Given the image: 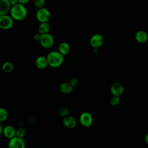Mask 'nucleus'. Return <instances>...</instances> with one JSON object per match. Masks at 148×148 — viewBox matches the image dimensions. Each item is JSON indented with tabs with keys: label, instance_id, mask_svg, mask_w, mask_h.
Here are the masks:
<instances>
[{
	"label": "nucleus",
	"instance_id": "f257e3e1",
	"mask_svg": "<svg viewBox=\"0 0 148 148\" xmlns=\"http://www.w3.org/2000/svg\"><path fill=\"white\" fill-rule=\"evenodd\" d=\"M10 16L13 20H24L28 15V11L24 5L17 3L12 6L9 11Z\"/></svg>",
	"mask_w": 148,
	"mask_h": 148
},
{
	"label": "nucleus",
	"instance_id": "f03ea898",
	"mask_svg": "<svg viewBox=\"0 0 148 148\" xmlns=\"http://www.w3.org/2000/svg\"><path fill=\"white\" fill-rule=\"evenodd\" d=\"M48 65L53 68L60 67L64 62V56L58 51H51L46 56Z\"/></svg>",
	"mask_w": 148,
	"mask_h": 148
},
{
	"label": "nucleus",
	"instance_id": "7ed1b4c3",
	"mask_svg": "<svg viewBox=\"0 0 148 148\" xmlns=\"http://www.w3.org/2000/svg\"><path fill=\"white\" fill-rule=\"evenodd\" d=\"M36 17L40 23L48 22L51 17V13L49 9L43 7L37 10Z\"/></svg>",
	"mask_w": 148,
	"mask_h": 148
},
{
	"label": "nucleus",
	"instance_id": "20e7f679",
	"mask_svg": "<svg viewBox=\"0 0 148 148\" xmlns=\"http://www.w3.org/2000/svg\"><path fill=\"white\" fill-rule=\"evenodd\" d=\"M39 42L43 48L50 49L53 46L54 40L53 36L50 34L47 33L41 34Z\"/></svg>",
	"mask_w": 148,
	"mask_h": 148
},
{
	"label": "nucleus",
	"instance_id": "39448f33",
	"mask_svg": "<svg viewBox=\"0 0 148 148\" xmlns=\"http://www.w3.org/2000/svg\"><path fill=\"white\" fill-rule=\"evenodd\" d=\"M14 24V20L8 14L0 15V29L8 30L10 29Z\"/></svg>",
	"mask_w": 148,
	"mask_h": 148
},
{
	"label": "nucleus",
	"instance_id": "423d86ee",
	"mask_svg": "<svg viewBox=\"0 0 148 148\" xmlns=\"http://www.w3.org/2000/svg\"><path fill=\"white\" fill-rule=\"evenodd\" d=\"M79 122L80 124L84 127L88 128L91 127L93 123L92 115L88 112L82 113L79 116Z\"/></svg>",
	"mask_w": 148,
	"mask_h": 148
},
{
	"label": "nucleus",
	"instance_id": "0eeeda50",
	"mask_svg": "<svg viewBox=\"0 0 148 148\" xmlns=\"http://www.w3.org/2000/svg\"><path fill=\"white\" fill-rule=\"evenodd\" d=\"M103 38L102 35L99 34H95L93 35L90 39V46L93 49H98L103 43Z\"/></svg>",
	"mask_w": 148,
	"mask_h": 148
},
{
	"label": "nucleus",
	"instance_id": "6e6552de",
	"mask_svg": "<svg viewBox=\"0 0 148 148\" xmlns=\"http://www.w3.org/2000/svg\"><path fill=\"white\" fill-rule=\"evenodd\" d=\"M8 148H25V143L23 138L14 136L9 139Z\"/></svg>",
	"mask_w": 148,
	"mask_h": 148
},
{
	"label": "nucleus",
	"instance_id": "1a4fd4ad",
	"mask_svg": "<svg viewBox=\"0 0 148 148\" xmlns=\"http://www.w3.org/2000/svg\"><path fill=\"white\" fill-rule=\"evenodd\" d=\"M110 91L112 96L120 97L124 92V87L121 83L119 82H114L111 85Z\"/></svg>",
	"mask_w": 148,
	"mask_h": 148
},
{
	"label": "nucleus",
	"instance_id": "9d476101",
	"mask_svg": "<svg viewBox=\"0 0 148 148\" xmlns=\"http://www.w3.org/2000/svg\"><path fill=\"white\" fill-rule=\"evenodd\" d=\"M63 125L68 129H73L77 125V120L72 116L68 115V116L63 118L62 120Z\"/></svg>",
	"mask_w": 148,
	"mask_h": 148
},
{
	"label": "nucleus",
	"instance_id": "9b49d317",
	"mask_svg": "<svg viewBox=\"0 0 148 148\" xmlns=\"http://www.w3.org/2000/svg\"><path fill=\"white\" fill-rule=\"evenodd\" d=\"M2 134L5 138L10 139L16 136V129L12 125H6L3 128Z\"/></svg>",
	"mask_w": 148,
	"mask_h": 148
},
{
	"label": "nucleus",
	"instance_id": "f8f14e48",
	"mask_svg": "<svg viewBox=\"0 0 148 148\" xmlns=\"http://www.w3.org/2000/svg\"><path fill=\"white\" fill-rule=\"evenodd\" d=\"M136 40L139 43H144L147 41L148 35L143 30L138 31L135 35Z\"/></svg>",
	"mask_w": 148,
	"mask_h": 148
},
{
	"label": "nucleus",
	"instance_id": "ddd939ff",
	"mask_svg": "<svg viewBox=\"0 0 148 148\" xmlns=\"http://www.w3.org/2000/svg\"><path fill=\"white\" fill-rule=\"evenodd\" d=\"M11 5L9 0H0V15L8 14Z\"/></svg>",
	"mask_w": 148,
	"mask_h": 148
},
{
	"label": "nucleus",
	"instance_id": "4468645a",
	"mask_svg": "<svg viewBox=\"0 0 148 148\" xmlns=\"http://www.w3.org/2000/svg\"><path fill=\"white\" fill-rule=\"evenodd\" d=\"M35 65L39 69H44L47 66V61L46 57L45 56H39L35 60Z\"/></svg>",
	"mask_w": 148,
	"mask_h": 148
},
{
	"label": "nucleus",
	"instance_id": "2eb2a0df",
	"mask_svg": "<svg viewBox=\"0 0 148 148\" xmlns=\"http://www.w3.org/2000/svg\"><path fill=\"white\" fill-rule=\"evenodd\" d=\"M73 87L68 82L62 83L59 87V90L64 94H71L73 91Z\"/></svg>",
	"mask_w": 148,
	"mask_h": 148
},
{
	"label": "nucleus",
	"instance_id": "dca6fc26",
	"mask_svg": "<svg viewBox=\"0 0 148 148\" xmlns=\"http://www.w3.org/2000/svg\"><path fill=\"white\" fill-rule=\"evenodd\" d=\"M58 52L62 56L67 55L71 50V46L69 44L66 42H62L60 43L58 46Z\"/></svg>",
	"mask_w": 148,
	"mask_h": 148
},
{
	"label": "nucleus",
	"instance_id": "f3484780",
	"mask_svg": "<svg viewBox=\"0 0 148 148\" xmlns=\"http://www.w3.org/2000/svg\"><path fill=\"white\" fill-rule=\"evenodd\" d=\"M50 29H51V26L48 22L40 23L38 27V32H39V34H40V35L47 34L50 31Z\"/></svg>",
	"mask_w": 148,
	"mask_h": 148
},
{
	"label": "nucleus",
	"instance_id": "a211bd4d",
	"mask_svg": "<svg viewBox=\"0 0 148 148\" xmlns=\"http://www.w3.org/2000/svg\"><path fill=\"white\" fill-rule=\"evenodd\" d=\"M2 70L8 73H11L14 70V66L12 63L9 61L4 62L2 65Z\"/></svg>",
	"mask_w": 148,
	"mask_h": 148
},
{
	"label": "nucleus",
	"instance_id": "6ab92c4d",
	"mask_svg": "<svg viewBox=\"0 0 148 148\" xmlns=\"http://www.w3.org/2000/svg\"><path fill=\"white\" fill-rule=\"evenodd\" d=\"M8 117V112L7 110L3 108L0 107V123L3 122Z\"/></svg>",
	"mask_w": 148,
	"mask_h": 148
},
{
	"label": "nucleus",
	"instance_id": "aec40b11",
	"mask_svg": "<svg viewBox=\"0 0 148 148\" xmlns=\"http://www.w3.org/2000/svg\"><path fill=\"white\" fill-rule=\"evenodd\" d=\"M26 134L25 130L23 127H18L16 129V136L18 138H23L25 136Z\"/></svg>",
	"mask_w": 148,
	"mask_h": 148
},
{
	"label": "nucleus",
	"instance_id": "412c9836",
	"mask_svg": "<svg viewBox=\"0 0 148 148\" xmlns=\"http://www.w3.org/2000/svg\"><path fill=\"white\" fill-rule=\"evenodd\" d=\"M110 104L113 106H116L120 103V98L119 97L112 96L109 101Z\"/></svg>",
	"mask_w": 148,
	"mask_h": 148
},
{
	"label": "nucleus",
	"instance_id": "4be33fe9",
	"mask_svg": "<svg viewBox=\"0 0 148 148\" xmlns=\"http://www.w3.org/2000/svg\"><path fill=\"white\" fill-rule=\"evenodd\" d=\"M59 114L62 118H64L69 115V111L66 108H62L59 110Z\"/></svg>",
	"mask_w": 148,
	"mask_h": 148
},
{
	"label": "nucleus",
	"instance_id": "5701e85b",
	"mask_svg": "<svg viewBox=\"0 0 148 148\" xmlns=\"http://www.w3.org/2000/svg\"><path fill=\"white\" fill-rule=\"evenodd\" d=\"M35 6L38 8H42L45 5V0H34Z\"/></svg>",
	"mask_w": 148,
	"mask_h": 148
},
{
	"label": "nucleus",
	"instance_id": "b1692460",
	"mask_svg": "<svg viewBox=\"0 0 148 148\" xmlns=\"http://www.w3.org/2000/svg\"><path fill=\"white\" fill-rule=\"evenodd\" d=\"M79 80L77 79V78H76V77H73V78H72L71 79V80H70V82H69V84L73 87H76V86H77V85H78V84H79Z\"/></svg>",
	"mask_w": 148,
	"mask_h": 148
},
{
	"label": "nucleus",
	"instance_id": "393cba45",
	"mask_svg": "<svg viewBox=\"0 0 148 148\" xmlns=\"http://www.w3.org/2000/svg\"><path fill=\"white\" fill-rule=\"evenodd\" d=\"M9 3L10 4L11 6L18 3V0H9Z\"/></svg>",
	"mask_w": 148,
	"mask_h": 148
},
{
	"label": "nucleus",
	"instance_id": "a878e982",
	"mask_svg": "<svg viewBox=\"0 0 148 148\" xmlns=\"http://www.w3.org/2000/svg\"><path fill=\"white\" fill-rule=\"evenodd\" d=\"M40 34H35L34 35V39L35 40H36V41H39V39H40Z\"/></svg>",
	"mask_w": 148,
	"mask_h": 148
},
{
	"label": "nucleus",
	"instance_id": "bb28decb",
	"mask_svg": "<svg viewBox=\"0 0 148 148\" xmlns=\"http://www.w3.org/2000/svg\"><path fill=\"white\" fill-rule=\"evenodd\" d=\"M29 0H18V3L24 5L25 4L29 2Z\"/></svg>",
	"mask_w": 148,
	"mask_h": 148
},
{
	"label": "nucleus",
	"instance_id": "cd10ccee",
	"mask_svg": "<svg viewBox=\"0 0 148 148\" xmlns=\"http://www.w3.org/2000/svg\"><path fill=\"white\" fill-rule=\"evenodd\" d=\"M144 140H145V142L146 143V144H147L148 143V134H146Z\"/></svg>",
	"mask_w": 148,
	"mask_h": 148
},
{
	"label": "nucleus",
	"instance_id": "c85d7f7f",
	"mask_svg": "<svg viewBox=\"0 0 148 148\" xmlns=\"http://www.w3.org/2000/svg\"><path fill=\"white\" fill-rule=\"evenodd\" d=\"M3 126H2V125L1 124V123H0V136L2 134V131H3Z\"/></svg>",
	"mask_w": 148,
	"mask_h": 148
},
{
	"label": "nucleus",
	"instance_id": "c756f323",
	"mask_svg": "<svg viewBox=\"0 0 148 148\" xmlns=\"http://www.w3.org/2000/svg\"><path fill=\"white\" fill-rule=\"evenodd\" d=\"M93 52L94 53H97L98 52V49H93Z\"/></svg>",
	"mask_w": 148,
	"mask_h": 148
}]
</instances>
